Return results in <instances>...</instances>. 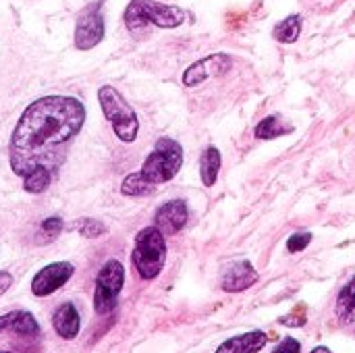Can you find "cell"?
<instances>
[{"label":"cell","instance_id":"10","mask_svg":"<svg viewBox=\"0 0 355 353\" xmlns=\"http://www.w3.org/2000/svg\"><path fill=\"white\" fill-rule=\"evenodd\" d=\"M258 279H260V275L250 260H235L223 268L220 287L227 293H241V291L254 287L258 283Z\"/></svg>","mask_w":355,"mask_h":353},{"label":"cell","instance_id":"9","mask_svg":"<svg viewBox=\"0 0 355 353\" xmlns=\"http://www.w3.org/2000/svg\"><path fill=\"white\" fill-rule=\"evenodd\" d=\"M73 275H75V266L71 262H52L35 273L31 281V293L35 298H48L56 293L60 287H64Z\"/></svg>","mask_w":355,"mask_h":353},{"label":"cell","instance_id":"21","mask_svg":"<svg viewBox=\"0 0 355 353\" xmlns=\"http://www.w3.org/2000/svg\"><path fill=\"white\" fill-rule=\"evenodd\" d=\"M62 229H64V221H62L60 216H48V218H44L42 225H40L42 235H46L48 239L58 237V235L62 233Z\"/></svg>","mask_w":355,"mask_h":353},{"label":"cell","instance_id":"14","mask_svg":"<svg viewBox=\"0 0 355 353\" xmlns=\"http://www.w3.org/2000/svg\"><path fill=\"white\" fill-rule=\"evenodd\" d=\"M266 343L268 335L264 331H250L223 341L214 353H258L266 347Z\"/></svg>","mask_w":355,"mask_h":353},{"label":"cell","instance_id":"25","mask_svg":"<svg viewBox=\"0 0 355 353\" xmlns=\"http://www.w3.org/2000/svg\"><path fill=\"white\" fill-rule=\"evenodd\" d=\"M306 322V318L302 316V318H297L295 314H291V316H285V318H281V325H291V327H302Z\"/></svg>","mask_w":355,"mask_h":353},{"label":"cell","instance_id":"13","mask_svg":"<svg viewBox=\"0 0 355 353\" xmlns=\"http://www.w3.org/2000/svg\"><path fill=\"white\" fill-rule=\"evenodd\" d=\"M52 327L56 331V335L64 341H73L79 331H81V316L75 308V304L67 302V304H60L52 316Z\"/></svg>","mask_w":355,"mask_h":353},{"label":"cell","instance_id":"22","mask_svg":"<svg viewBox=\"0 0 355 353\" xmlns=\"http://www.w3.org/2000/svg\"><path fill=\"white\" fill-rule=\"evenodd\" d=\"M310 243H312V233H308V231L293 233V235L287 239V250H289L291 254H297V252H304Z\"/></svg>","mask_w":355,"mask_h":353},{"label":"cell","instance_id":"20","mask_svg":"<svg viewBox=\"0 0 355 353\" xmlns=\"http://www.w3.org/2000/svg\"><path fill=\"white\" fill-rule=\"evenodd\" d=\"M71 229L77 231L85 239H98V237L106 235V231H108L106 225L98 218H79L77 223L71 225Z\"/></svg>","mask_w":355,"mask_h":353},{"label":"cell","instance_id":"1","mask_svg":"<svg viewBox=\"0 0 355 353\" xmlns=\"http://www.w3.org/2000/svg\"><path fill=\"white\" fill-rule=\"evenodd\" d=\"M85 123V106L73 96H44L31 102L19 117L8 160L27 193H44L67 158V146Z\"/></svg>","mask_w":355,"mask_h":353},{"label":"cell","instance_id":"5","mask_svg":"<svg viewBox=\"0 0 355 353\" xmlns=\"http://www.w3.org/2000/svg\"><path fill=\"white\" fill-rule=\"evenodd\" d=\"M131 262L144 281H154L166 262V237L152 225L135 235Z\"/></svg>","mask_w":355,"mask_h":353},{"label":"cell","instance_id":"24","mask_svg":"<svg viewBox=\"0 0 355 353\" xmlns=\"http://www.w3.org/2000/svg\"><path fill=\"white\" fill-rule=\"evenodd\" d=\"M12 281H15V279H12V275H10V273L0 270V298H2L10 287H12Z\"/></svg>","mask_w":355,"mask_h":353},{"label":"cell","instance_id":"4","mask_svg":"<svg viewBox=\"0 0 355 353\" xmlns=\"http://www.w3.org/2000/svg\"><path fill=\"white\" fill-rule=\"evenodd\" d=\"M98 102L114 135L123 144H133L139 135V119L133 106L123 98V94L112 85H102L98 89Z\"/></svg>","mask_w":355,"mask_h":353},{"label":"cell","instance_id":"15","mask_svg":"<svg viewBox=\"0 0 355 353\" xmlns=\"http://www.w3.org/2000/svg\"><path fill=\"white\" fill-rule=\"evenodd\" d=\"M220 166H223L220 150L216 146H208L200 156V179H202L204 187L216 185V179L220 175Z\"/></svg>","mask_w":355,"mask_h":353},{"label":"cell","instance_id":"12","mask_svg":"<svg viewBox=\"0 0 355 353\" xmlns=\"http://www.w3.org/2000/svg\"><path fill=\"white\" fill-rule=\"evenodd\" d=\"M0 333H12L19 337H37L40 335V325L33 318L31 312L27 310H12L8 314L0 316Z\"/></svg>","mask_w":355,"mask_h":353},{"label":"cell","instance_id":"6","mask_svg":"<svg viewBox=\"0 0 355 353\" xmlns=\"http://www.w3.org/2000/svg\"><path fill=\"white\" fill-rule=\"evenodd\" d=\"M123 285H125L123 264L119 260H108L96 277V287H94V310H96V314L106 316L116 308Z\"/></svg>","mask_w":355,"mask_h":353},{"label":"cell","instance_id":"2","mask_svg":"<svg viewBox=\"0 0 355 353\" xmlns=\"http://www.w3.org/2000/svg\"><path fill=\"white\" fill-rule=\"evenodd\" d=\"M183 158H185L183 146L177 139L164 135L154 144V150L148 154V158L144 160L137 173L146 181V185L156 189L158 185L168 183L177 177V173L183 166Z\"/></svg>","mask_w":355,"mask_h":353},{"label":"cell","instance_id":"16","mask_svg":"<svg viewBox=\"0 0 355 353\" xmlns=\"http://www.w3.org/2000/svg\"><path fill=\"white\" fill-rule=\"evenodd\" d=\"M335 312L337 318L347 325V327H355V277H352L343 289L337 295V304H335Z\"/></svg>","mask_w":355,"mask_h":353},{"label":"cell","instance_id":"8","mask_svg":"<svg viewBox=\"0 0 355 353\" xmlns=\"http://www.w3.org/2000/svg\"><path fill=\"white\" fill-rule=\"evenodd\" d=\"M233 69V56L227 52H214L196 60L189 69H185L181 81L185 87H198L212 77H223Z\"/></svg>","mask_w":355,"mask_h":353},{"label":"cell","instance_id":"26","mask_svg":"<svg viewBox=\"0 0 355 353\" xmlns=\"http://www.w3.org/2000/svg\"><path fill=\"white\" fill-rule=\"evenodd\" d=\"M310 353H333L329 347H324V345H318V347H314Z\"/></svg>","mask_w":355,"mask_h":353},{"label":"cell","instance_id":"3","mask_svg":"<svg viewBox=\"0 0 355 353\" xmlns=\"http://www.w3.org/2000/svg\"><path fill=\"white\" fill-rule=\"evenodd\" d=\"M187 12L177 4H164L156 0H131L125 8L123 21L129 31H139L148 25L158 29H175L185 23Z\"/></svg>","mask_w":355,"mask_h":353},{"label":"cell","instance_id":"23","mask_svg":"<svg viewBox=\"0 0 355 353\" xmlns=\"http://www.w3.org/2000/svg\"><path fill=\"white\" fill-rule=\"evenodd\" d=\"M272 353H302V343L293 337H285Z\"/></svg>","mask_w":355,"mask_h":353},{"label":"cell","instance_id":"27","mask_svg":"<svg viewBox=\"0 0 355 353\" xmlns=\"http://www.w3.org/2000/svg\"><path fill=\"white\" fill-rule=\"evenodd\" d=\"M0 353H12V352H0Z\"/></svg>","mask_w":355,"mask_h":353},{"label":"cell","instance_id":"17","mask_svg":"<svg viewBox=\"0 0 355 353\" xmlns=\"http://www.w3.org/2000/svg\"><path fill=\"white\" fill-rule=\"evenodd\" d=\"M302 27H304L302 15H289L275 25L272 37L281 44H295L302 35Z\"/></svg>","mask_w":355,"mask_h":353},{"label":"cell","instance_id":"7","mask_svg":"<svg viewBox=\"0 0 355 353\" xmlns=\"http://www.w3.org/2000/svg\"><path fill=\"white\" fill-rule=\"evenodd\" d=\"M106 33L104 17H102V2H94L83 8L75 23V48L77 50H92L96 48Z\"/></svg>","mask_w":355,"mask_h":353},{"label":"cell","instance_id":"19","mask_svg":"<svg viewBox=\"0 0 355 353\" xmlns=\"http://www.w3.org/2000/svg\"><path fill=\"white\" fill-rule=\"evenodd\" d=\"M154 189L150 185H146V181L139 177V173H131L123 179L121 183V193L127 198H141V196H150Z\"/></svg>","mask_w":355,"mask_h":353},{"label":"cell","instance_id":"18","mask_svg":"<svg viewBox=\"0 0 355 353\" xmlns=\"http://www.w3.org/2000/svg\"><path fill=\"white\" fill-rule=\"evenodd\" d=\"M291 131H293V127H291V125H285L283 119H281L279 114H268L266 119H262V121L256 125L254 135H256L258 139H277V137L287 135V133H291Z\"/></svg>","mask_w":355,"mask_h":353},{"label":"cell","instance_id":"11","mask_svg":"<svg viewBox=\"0 0 355 353\" xmlns=\"http://www.w3.org/2000/svg\"><path fill=\"white\" fill-rule=\"evenodd\" d=\"M189 218V208L185 200H171L166 204H162L156 214H154V227L164 235H177L179 231H183V227L187 225Z\"/></svg>","mask_w":355,"mask_h":353}]
</instances>
